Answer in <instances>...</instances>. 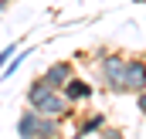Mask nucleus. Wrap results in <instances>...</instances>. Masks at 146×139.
<instances>
[{"mask_svg": "<svg viewBox=\"0 0 146 139\" xmlns=\"http://www.w3.org/2000/svg\"><path fill=\"white\" fill-rule=\"evenodd\" d=\"M27 109H34L41 115H51V119H68V115H75L72 102H65L61 92H44V95H41L34 105H27Z\"/></svg>", "mask_w": 146, "mask_h": 139, "instance_id": "nucleus-4", "label": "nucleus"}, {"mask_svg": "<svg viewBox=\"0 0 146 139\" xmlns=\"http://www.w3.org/2000/svg\"><path fill=\"white\" fill-rule=\"evenodd\" d=\"M72 75H75V65H72V61H54V65H48V68H44L41 81H44L48 88H54V92H58Z\"/></svg>", "mask_w": 146, "mask_h": 139, "instance_id": "nucleus-6", "label": "nucleus"}, {"mask_svg": "<svg viewBox=\"0 0 146 139\" xmlns=\"http://www.w3.org/2000/svg\"><path fill=\"white\" fill-rule=\"evenodd\" d=\"M44 139H61V136H44Z\"/></svg>", "mask_w": 146, "mask_h": 139, "instance_id": "nucleus-13", "label": "nucleus"}, {"mask_svg": "<svg viewBox=\"0 0 146 139\" xmlns=\"http://www.w3.org/2000/svg\"><path fill=\"white\" fill-rule=\"evenodd\" d=\"M102 126H106V112H92V115H85V119L78 122V132H85V136H95Z\"/></svg>", "mask_w": 146, "mask_h": 139, "instance_id": "nucleus-7", "label": "nucleus"}, {"mask_svg": "<svg viewBox=\"0 0 146 139\" xmlns=\"http://www.w3.org/2000/svg\"><path fill=\"white\" fill-rule=\"evenodd\" d=\"M27 58H31V51H27V48H24V51H21V48H17V54H14V58H10V61H7V65H3V68H0V78H3V81H7V78H10V75H14V71L21 68V65H24V61H27Z\"/></svg>", "mask_w": 146, "mask_h": 139, "instance_id": "nucleus-8", "label": "nucleus"}, {"mask_svg": "<svg viewBox=\"0 0 146 139\" xmlns=\"http://www.w3.org/2000/svg\"><path fill=\"white\" fill-rule=\"evenodd\" d=\"M146 88V58L143 54H126L122 61V95H139Z\"/></svg>", "mask_w": 146, "mask_h": 139, "instance_id": "nucleus-3", "label": "nucleus"}, {"mask_svg": "<svg viewBox=\"0 0 146 139\" xmlns=\"http://www.w3.org/2000/svg\"><path fill=\"white\" fill-rule=\"evenodd\" d=\"M58 92H61V95H65V102H88V99H92V95H95V88H92V81H85V78H68V81H65V85H61V88H58Z\"/></svg>", "mask_w": 146, "mask_h": 139, "instance_id": "nucleus-5", "label": "nucleus"}, {"mask_svg": "<svg viewBox=\"0 0 146 139\" xmlns=\"http://www.w3.org/2000/svg\"><path fill=\"white\" fill-rule=\"evenodd\" d=\"M95 136H99V139H126V136H122V132H119V129H112L109 122H106V126H102V129H99Z\"/></svg>", "mask_w": 146, "mask_h": 139, "instance_id": "nucleus-9", "label": "nucleus"}, {"mask_svg": "<svg viewBox=\"0 0 146 139\" xmlns=\"http://www.w3.org/2000/svg\"><path fill=\"white\" fill-rule=\"evenodd\" d=\"M72 139H88V136H85V132H75V136H72Z\"/></svg>", "mask_w": 146, "mask_h": 139, "instance_id": "nucleus-12", "label": "nucleus"}, {"mask_svg": "<svg viewBox=\"0 0 146 139\" xmlns=\"http://www.w3.org/2000/svg\"><path fill=\"white\" fill-rule=\"evenodd\" d=\"M14 54H17V41H14V44H7V48L0 51V68H3V65H7V61L14 58Z\"/></svg>", "mask_w": 146, "mask_h": 139, "instance_id": "nucleus-10", "label": "nucleus"}, {"mask_svg": "<svg viewBox=\"0 0 146 139\" xmlns=\"http://www.w3.org/2000/svg\"><path fill=\"white\" fill-rule=\"evenodd\" d=\"M136 109H139V115H146V88L136 95Z\"/></svg>", "mask_w": 146, "mask_h": 139, "instance_id": "nucleus-11", "label": "nucleus"}, {"mask_svg": "<svg viewBox=\"0 0 146 139\" xmlns=\"http://www.w3.org/2000/svg\"><path fill=\"white\" fill-rule=\"evenodd\" d=\"M122 61L126 54L119 51H99V81L112 95H122Z\"/></svg>", "mask_w": 146, "mask_h": 139, "instance_id": "nucleus-2", "label": "nucleus"}, {"mask_svg": "<svg viewBox=\"0 0 146 139\" xmlns=\"http://www.w3.org/2000/svg\"><path fill=\"white\" fill-rule=\"evenodd\" d=\"M17 136L21 139H44V136H61V119L41 115L34 109H24L17 115Z\"/></svg>", "mask_w": 146, "mask_h": 139, "instance_id": "nucleus-1", "label": "nucleus"}]
</instances>
